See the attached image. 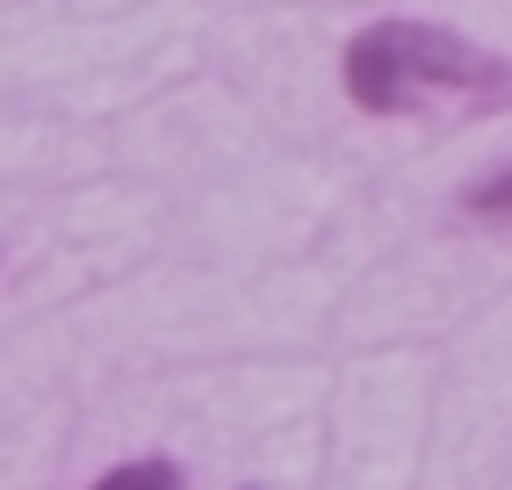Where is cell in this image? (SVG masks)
Listing matches in <instances>:
<instances>
[{
  "instance_id": "obj_2",
  "label": "cell",
  "mask_w": 512,
  "mask_h": 490,
  "mask_svg": "<svg viewBox=\"0 0 512 490\" xmlns=\"http://www.w3.org/2000/svg\"><path fill=\"white\" fill-rule=\"evenodd\" d=\"M87 490H181V469L159 462V454H145V462H123V469H109V476H94Z\"/></svg>"
},
{
  "instance_id": "obj_3",
  "label": "cell",
  "mask_w": 512,
  "mask_h": 490,
  "mask_svg": "<svg viewBox=\"0 0 512 490\" xmlns=\"http://www.w3.org/2000/svg\"><path fill=\"white\" fill-rule=\"evenodd\" d=\"M462 209H469V217H484V224H512V166L484 173V181L462 195Z\"/></svg>"
},
{
  "instance_id": "obj_1",
  "label": "cell",
  "mask_w": 512,
  "mask_h": 490,
  "mask_svg": "<svg viewBox=\"0 0 512 490\" xmlns=\"http://www.w3.org/2000/svg\"><path fill=\"white\" fill-rule=\"evenodd\" d=\"M339 80H347V101L368 116H426V109H498L512 94V65L462 29L390 15L347 37Z\"/></svg>"
}]
</instances>
